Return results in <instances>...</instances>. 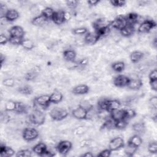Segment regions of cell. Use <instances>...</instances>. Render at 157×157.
Segmentation results:
<instances>
[{"mask_svg": "<svg viewBox=\"0 0 157 157\" xmlns=\"http://www.w3.org/2000/svg\"><path fill=\"white\" fill-rule=\"evenodd\" d=\"M29 122L34 125L39 126L44 123L45 115L44 113L37 108H36L29 115Z\"/></svg>", "mask_w": 157, "mask_h": 157, "instance_id": "obj_1", "label": "cell"}, {"mask_svg": "<svg viewBox=\"0 0 157 157\" xmlns=\"http://www.w3.org/2000/svg\"><path fill=\"white\" fill-rule=\"evenodd\" d=\"M50 116L54 121H61L68 115V112L63 107H56L50 111Z\"/></svg>", "mask_w": 157, "mask_h": 157, "instance_id": "obj_2", "label": "cell"}, {"mask_svg": "<svg viewBox=\"0 0 157 157\" xmlns=\"http://www.w3.org/2000/svg\"><path fill=\"white\" fill-rule=\"evenodd\" d=\"M156 26V22L153 20H144L141 22L137 28V31L139 33L145 34L149 33L151 30L155 28Z\"/></svg>", "mask_w": 157, "mask_h": 157, "instance_id": "obj_3", "label": "cell"}, {"mask_svg": "<svg viewBox=\"0 0 157 157\" xmlns=\"http://www.w3.org/2000/svg\"><path fill=\"white\" fill-rule=\"evenodd\" d=\"M39 132L33 128H26L22 132V137L23 139L27 142H31L37 138Z\"/></svg>", "mask_w": 157, "mask_h": 157, "instance_id": "obj_4", "label": "cell"}, {"mask_svg": "<svg viewBox=\"0 0 157 157\" xmlns=\"http://www.w3.org/2000/svg\"><path fill=\"white\" fill-rule=\"evenodd\" d=\"M72 143L70 141L64 140L59 142L57 144L56 150L59 153L63 155H66L72 148Z\"/></svg>", "mask_w": 157, "mask_h": 157, "instance_id": "obj_5", "label": "cell"}, {"mask_svg": "<svg viewBox=\"0 0 157 157\" xmlns=\"http://www.w3.org/2000/svg\"><path fill=\"white\" fill-rule=\"evenodd\" d=\"M126 25H127V21L126 20L125 16L120 15L117 17L114 20L111 21L110 27H112L113 29H117L120 31Z\"/></svg>", "mask_w": 157, "mask_h": 157, "instance_id": "obj_6", "label": "cell"}, {"mask_svg": "<svg viewBox=\"0 0 157 157\" xmlns=\"http://www.w3.org/2000/svg\"><path fill=\"white\" fill-rule=\"evenodd\" d=\"M124 146V139L120 136H118L112 139L109 144V148L112 151L118 150L123 148Z\"/></svg>", "mask_w": 157, "mask_h": 157, "instance_id": "obj_7", "label": "cell"}, {"mask_svg": "<svg viewBox=\"0 0 157 157\" xmlns=\"http://www.w3.org/2000/svg\"><path fill=\"white\" fill-rule=\"evenodd\" d=\"M129 82V77L125 75L120 74L116 76L113 80V85L118 88L127 87Z\"/></svg>", "mask_w": 157, "mask_h": 157, "instance_id": "obj_8", "label": "cell"}, {"mask_svg": "<svg viewBox=\"0 0 157 157\" xmlns=\"http://www.w3.org/2000/svg\"><path fill=\"white\" fill-rule=\"evenodd\" d=\"M34 102L38 106L43 109H46L50 105L51 103L50 100V95L48 94L40 95L35 98Z\"/></svg>", "mask_w": 157, "mask_h": 157, "instance_id": "obj_9", "label": "cell"}, {"mask_svg": "<svg viewBox=\"0 0 157 157\" xmlns=\"http://www.w3.org/2000/svg\"><path fill=\"white\" fill-rule=\"evenodd\" d=\"M72 115L74 118L78 120L86 119L87 110L82 105H78L77 107L72 111Z\"/></svg>", "mask_w": 157, "mask_h": 157, "instance_id": "obj_10", "label": "cell"}, {"mask_svg": "<svg viewBox=\"0 0 157 157\" xmlns=\"http://www.w3.org/2000/svg\"><path fill=\"white\" fill-rule=\"evenodd\" d=\"M64 13H65V11L63 10H58L55 11L53 17L52 18V21L55 24L58 25H62L63 23H64L66 21L64 18Z\"/></svg>", "mask_w": 157, "mask_h": 157, "instance_id": "obj_11", "label": "cell"}, {"mask_svg": "<svg viewBox=\"0 0 157 157\" xmlns=\"http://www.w3.org/2000/svg\"><path fill=\"white\" fill-rule=\"evenodd\" d=\"M111 21H109L104 18H100L97 19L93 23V27L94 29V31L99 30L102 28L110 26Z\"/></svg>", "mask_w": 157, "mask_h": 157, "instance_id": "obj_12", "label": "cell"}, {"mask_svg": "<svg viewBox=\"0 0 157 157\" xmlns=\"http://www.w3.org/2000/svg\"><path fill=\"white\" fill-rule=\"evenodd\" d=\"M9 34L10 36H13V37H17L20 38H24L25 32L23 29V28L18 25H15L12 26L9 31Z\"/></svg>", "mask_w": 157, "mask_h": 157, "instance_id": "obj_13", "label": "cell"}, {"mask_svg": "<svg viewBox=\"0 0 157 157\" xmlns=\"http://www.w3.org/2000/svg\"><path fill=\"white\" fill-rule=\"evenodd\" d=\"M110 117L115 121H117L123 119H126L125 110L123 109L114 110L110 113Z\"/></svg>", "mask_w": 157, "mask_h": 157, "instance_id": "obj_14", "label": "cell"}, {"mask_svg": "<svg viewBox=\"0 0 157 157\" xmlns=\"http://www.w3.org/2000/svg\"><path fill=\"white\" fill-rule=\"evenodd\" d=\"M99 37L95 32H88L85 34L84 37V42L88 45H94L99 40Z\"/></svg>", "mask_w": 157, "mask_h": 157, "instance_id": "obj_15", "label": "cell"}, {"mask_svg": "<svg viewBox=\"0 0 157 157\" xmlns=\"http://www.w3.org/2000/svg\"><path fill=\"white\" fill-rule=\"evenodd\" d=\"M142 82L140 78L137 77H129V82L127 87L132 90H137L142 87Z\"/></svg>", "mask_w": 157, "mask_h": 157, "instance_id": "obj_16", "label": "cell"}, {"mask_svg": "<svg viewBox=\"0 0 157 157\" xmlns=\"http://www.w3.org/2000/svg\"><path fill=\"white\" fill-rule=\"evenodd\" d=\"M90 88L85 84H80L74 86L72 90V93L75 95H83L88 93Z\"/></svg>", "mask_w": 157, "mask_h": 157, "instance_id": "obj_17", "label": "cell"}, {"mask_svg": "<svg viewBox=\"0 0 157 157\" xmlns=\"http://www.w3.org/2000/svg\"><path fill=\"white\" fill-rule=\"evenodd\" d=\"M126 20L128 25L134 26L136 23H139L140 20V16L135 12H131L127 14L126 16Z\"/></svg>", "mask_w": 157, "mask_h": 157, "instance_id": "obj_18", "label": "cell"}, {"mask_svg": "<svg viewBox=\"0 0 157 157\" xmlns=\"http://www.w3.org/2000/svg\"><path fill=\"white\" fill-rule=\"evenodd\" d=\"M142 139L140 136L138 134H135L132 137H131L129 139L127 143V144L130 145L137 148H138L142 145Z\"/></svg>", "mask_w": 157, "mask_h": 157, "instance_id": "obj_19", "label": "cell"}, {"mask_svg": "<svg viewBox=\"0 0 157 157\" xmlns=\"http://www.w3.org/2000/svg\"><path fill=\"white\" fill-rule=\"evenodd\" d=\"M47 150V145L45 143L40 142L36 144L33 148V151L39 156H42Z\"/></svg>", "mask_w": 157, "mask_h": 157, "instance_id": "obj_20", "label": "cell"}, {"mask_svg": "<svg viewBox=\"0 0 157 157\" xmlns=\"http://www.w3.org/2000/svg\"><path fill=\"white\" fill-rule=\"evenodd\" d=\"M121 105V104L120 101L117 99H109L107 105L106 111L107 112L110 113V112H112L114 110L120 109Z\"/></svg>", "mask_w": 157, "mask_h": 157, "instance_id": "obj_21", "label": "cell"}, {"mask_svg": "<svg viewBox=\"0 0 157 157\" xmlns=\"http://www.w3.org/2000/svg\"><path fill=\"white\" fill-rule=\"evenodd\" d=\"M76 56L77 54L75 51L72 49H66L63 52V56L64 59L69 62H73L75 60Z\"/></svg>", "mask_w": 157, "mask_h": 157, "instance_id": "obj_22", "label": "cell"}, {"mask_svg": "<svg viewBox=\"0 0 157 157\" xmlns=\"http://www.w3.org/2000/svg\"><path fill=\"white\" fill-rule=\"evenodd\" d=\"M15 151L10 147L1 145L0 147V156L1 157H10L15 155Z\"/></svg>", "mask_w": 157, "mask_h": 157, "instance_id": "obj_23", "label": "cell"}, {"mask_svg": "<svg viewBox=\"0 0 157 157\" xmlns=\"http://www.w3.org/2000/svg\"><path fill=\"white\" fill-rule=\"evenodd\" d=\"M48 20L42 14L38 15L34 17L31 20V23L36 26H43Z\"/></svg>", "mask_w": 157, "mask_h": 157, "instance_id": "obj_24", "label": "cell"}, {"mask_svg": "<svg viewBox=\"0 0 157 157\" xmlns=\"http://www.w3.org/2000/svg\"><path fill=\"white\" fill-rule=\"evenodd\" d=\"M19 17L18 12L15 9H10L7 12L4 18L7 21H13Z\"/></svg>", "mask_w": 157, "mask_h": 157, "instance_id": "obj_25", "label": "cell"}, {"mask_svg": "<svg viewBox=\"0 0 157 157\" xmlns=\"http://www.w3.org/2000/svg\"><path fill=\"white\" fill-rule=\"evenodd\" d=\"M134 32H135L134 26L128 25V24L120 31V34L125 37H128L131 36L134 33Z\"/></svg>", "mask_w": 157, "mask_h": 157, "instance_id": "obj_26", "label": "cell"}, {"mask_svg": "<svg viewBox=\"0 0 157 157\" xmlns=\"http://www.w3.org/2000/svg\"><path fill=\"white\" fill-rule=\"evenodd\" d=\"M63 96L62 93L58 90L54 91L50 95V102L53 104H58L63 100Z\"/></svg>", "mask_w": 157, "mask_h": 157, "instance_id": "obj_27", "label": "cell"}, {"mask_svg": "<svg viewBox=\"0 0 157 157\" xmlns=\"http://www.w3.org/2000/svg\"><path fill=\"white\" fill-rule=\"evenodd\" d=\"M132 129L136 132V134L140 135L145 132V126L143 122H137L132 124Z\"/></svg>", "mask_w": 157, "mask_h": 157, "instance_id": "obj_28", "label": "cell"}, {"mask_svg": "<svg viewBox=\"0 0 157 157\" xmlns=\"http://www.w3.org/2000/svg\"><path fill=\"white\" fill-rule=\"evenodd\" d=\"M130 59L132 63H136L140 61L144 57V53L140 51H133L130 54Z\"/></svg>", "mask_w": 157, "mask_h": 157, "instance_id": "obj_29", "label": "cell"}, {"mask_svg": "<svg viewBox=\"0 0 157 157\" xmlns=\"http://www.w3.org/2000/svg\"><path fill=\"white\" fill-rule=\"evenodd\" d=\"M54 12L55 10L52 8L47 7L42 10L40 14H42L44 17H45L48 20H52Z\"/></svg>", "mask_w": 157, "mask_h": 157, "instance_id": "obj_30", "label": "cell"}, {"mask_svg": "<svg viewBox=\"0 0 157 157\" xmlns=\"http://www.w3.org/2000/svg\"><path fill=\"white\" fill-rule=\"evenodd\" d=\"M111 67L114 71L117 72H121L124 69L125 64L123 61H116L112 63Z\"/></svg>", "mask_w": 157, "mask_h": 157, "instance_id": "obj_31", "label": "cell"}, {"mask_svg": "<svg viewBox=\"0 0 157 157\" xmlns=\"http://www.w3.org/2000/svg\"><path fill=\"white\" fill-rule=\"evenodd\" d=\"M21 46L25 50H31L34 47V44L31 39L24 38L21 44Z\"/></svg>", "mask_w": 157, "mask_h": 157, "instance_id": "obj_32", "label": "cell"}, {"mask_svg": "<svg viewBox=\"0 0 157 157\" xmlns=\"http://www.w3.org/2000/svg\"><path fill=\"white\" fill-rule=\"evenodd\" d=\"M15 112L17 113H25L27 112L26 105L21 102H16V107Z\"/></svg>", "mask_w": 157, "mask_h": 157, "instance_id": "obj_33", "label": "cell"}, {"mask_svg": "<svg viewBox=\"0 0 157 157\" xmlns=\"http://www.w3.org/2000/svg\"><path fill=\"white\" fill-rule=\"evenodd\" d=\"M18 91L21 94L25 95H29L32 94L33 91L32 87L29 85H23L21 86H20L18 89Z\"/></svg>", "mask_w": 157, "mask_h": 157, "instance_id": "obj_34", "label": "cell"}, {"mask_svg": "<svg viewBox=\"0 0 157 157\" xmlns=\"http://www.w3.org/2000/svg\"><path fill=\"white\" fill-rule=\"evenodd\" d=\"M115 128V121H113L111 118L107 120L102 124L101 129H106L108 130Z\"/></svg>", "mask_w": 157, "mask_h": 157, "instance_id": "obj_35", "label": "cell"}, {"mask_svg": "<svg viewBox=\"0 0 157 157\" xmlns=\"http://www.w3.org/2000/svg\"><path fill=\"white\" fill-rule=\"evenodd\" d=\"M124 147V152L128 156H132L134 155V153L136 152L137 148L136 147H134L130 145L127 144Z\"/></svg>", "mask_w": 157, "mask_h": 157, "instance_id": "obj_36", "label": "cell"}, {"mask_svg": "<svg viewBox=\"0 0 157 157\" xmlns=\"http://www.w3.org/2000/svg\"><path fill=\"white\" fill-rule=\"evenodd\" d=\"M128 124V120L126 119H123L117 121H115V128L118 129H124Z\"/></svg>", "mask_w": 157, "mask_h": 157, "instance_id": "obj_37", "label": "cell"}, {"mask_svg": "<svg viewBox=\"0 0 157 157\" xmlns=\"http://www.w3.org/2000/svg\"><path fill=\"white\" fill-rule=\"evenodd\" d=\"M24 38H20L17 37H13V36H10L9 37V42L11 44L15 45H21V44L23 41Z\"/></svg>", "mask_w": 157, "mask_h": 157, "instance_id": "obj_38", "label": "cell"}, {"mask_svg": "<svg viewBox=\"0 0 157 157\" xmlns=\"http://www.w3.org/2000/svg\"><path fill=\"white\" fill-rule=\"evenodd\" d=\"M31 156H32V152L28 149L19 150L16 153V156L17 157H29Z\"/></svg>", "mask_w": 157, "mask_h": 157, "instance_id": "obj_39", "label": "cell"}, {"mask_svg": "<svg viewBox=\"0 0 157 157\" xmlns=\"http://www.w3.org/2000/svg\"><path fill=\"white\" fill-rule=\"evenodd\" d=\"M16 107V102L13 101H9L6 103L5 105V110L8 112L15 111Z\"/></svg>", "mask_w": 157, "mask_h": 157, "instance_id": "obj_40", "label": "cell"}, {"mask_svg": "<svg viewBox=\"0 0 157 157\" xmlns=\"http://www.w3.org/2000/svg\"><path fill=\"white\" fill-rule=\"evenodd\" d=\"M37 76V72H36L34 71H28V72L26 73V74L25 75V78L26 80L31 81V80H33L35 79Z\"/></svg>", "mask_w": 157, "mask_h": 157, "instance_id": "obj_41", "label": "cell"}, {"mask_svg": "<svg viewBox=\"0 0 157 157\" xmlns=\"http://www.w3.org/2000/svg\"><path fill=\"white\" fill-rule=\"evenodd\" d=\"M148 151L152 154L157 153V144L156 141H153L149 143L148 145Z\"/></svg>", "mask_w": 157, "mask_h": 157, "instance_id": "obj_42", "label": "cell"}, {"mask_svg": "<svg viewBox=\"0 0 157 157\" xmlns=\"http://www.w3.org/2000/svg\"><path fill=\"white\" fill-rule=\"evenodd\" d=\"M72 33L76 35H82L86 34L88 33V29L85 27H80L74 29L72 30Z\"/></svg>", "mask_w": 157, "mask_h": 157, "instance_id": "obj_43", "label": "cell"}, {"mask_svg": "<svg viewBox=\"0 0 157 157\" xmlns=\"http://www.w3.org/2000/svg\"><path fill=\"white\" fill-rule=\"evenodd\" d=\"M125 115H126V120H129L134 118L136 113V112L132 109H125Z\"/></svg>", "mask_w": 157, "mask_h": 157, "instance_id": "obj_44", "label": "cell"}, {"mask_svg": "<svg viewBox=\"0 0 157 157\" xmlns=\"http://www.w3.org/2000/svg\"><path fill=\"white\" fill-rule=\"evenodd\" d=\"M111 5L116 7H121L124 6L126 2L125 1H121V0H111L109 1Z\"/></svg>", "mask_w": 157, "mask_h": 157, "instance_id": "obj_45", "label": "cell"}, {"mask_svg": "<svg viewBox=\"0 0 157 157\" xmlns=\"http://www.w3.org/2000/svg\"><path fill=\"white\" fill-rule=\"evenodd\" d=\"M87 129L85 126H80L77 128H76L74 131V134L76 136H80L84 134L86 131Z\"/></svg>", "mask_w": 157, "mask_h": 157, "instance_id": "obj_46", "label": "cell"}, {"mask_svg": "<svg viewBox=\"0 0 157 157\" xmlns=\"http://www.w3.org/2000/svg\"><path fill=\"white\" fill-rule=\"evenodd\" d=\"M2 84L7 87H12L15 85V80L12 78H7L2 81Z\"/></svg>", "mask_w": 157, "mask_h": 157, "instance_id": "obj_47", "label": "cell"}, {"mask_svg": "<svg viewBox=\"0 0 157 157\" xmlns=\"http://www.w3.org/2000/svg\"><path fill=\"white\" fill-rule=\"evenodd\" d=\"M79 2L78 1H66V4L68 8L71 9H75L78 5Z\"/></svg>", "mask_w": 157, "mask_h": 157, "instance_id": "obj_48", "label": "cell"}, {"mask_svg": "<svg viewBox=\"0 0 157 157\" xmlns=\"http://www.w3.org/2000/svg\"><path fill=\"white\" fill-rule=\"evenodd\" d=\"M111 153H112V151L109 148L104 149V150H102L101 152H99V153L98 155V156H99V157H109L111 155Z\"/></svg>", "mask_w": 157, "mask_h": 157, "instance_id": "obj_49", "label": "cell"}, {"mask_svg": "<svg viewBox=\"0 0 157 157\" xmlns=\"http://www.w3.org/2000/svg\"><path fill=\"white\" fill-rule=\"evenodd\" d=\"M9 9H7V6L5 5V4H1V6H0V17H1V18H4L7 12L8 11Z\"/></svg>", "mask_w": 157, "mask_h": 157, "instance_id": "obj_50", "label": "cell"}, {"mask_svg": "<svg viewBox=\"0 0 157 157\" xmlns=\"http://www.w3.org/2000/svg\"><path fill=\"white\" fill-rule=\"evenodd\" d=\"M149 103L151 107L155 110H156L157 108V97L156 96H153L150 98L149 100Z\"/></svg>", "mask_w": 157, "mask_h": 157, "instance_id": "obj_51", "label": "cell"}, {"mask_svg": "<svg viewBox=\"0 0 157 157\" xmlns=\"http://www.w3.org/2000/svg\"><path fill=\"white\" fill-rule=\"evenodd\" d=\"M148 78L150 80H157V70L156 69H154L150 72L148 75Z\"/></svg>", "mask_w": 157, "mask_h": 157, "instance_id": "obj_52", "label": "cell"}, {"mask_svg": "<svg viewBox=\"0 0 157 157\" xmlns=\"http://www.w3.org/2000/svg\"><path fill=\"white\" fill-rule=\"evenodd\" d=\"M9 42V37H7L5 34H1L0 35V43L1 45H4Z\"/></svg>", "mask_w": 157, "mask_h": 157, "instance_id": "obj_53", "label": "cell"}, {"mask_svg": "<svg viewBox=\"0 0 157 157\" xmlns=\"http://www.w3.org/2000/svg\"><path fill=\"white\" fill-rule=\"evenodd\" d=\"M150 85L152 90L156 91H157V80H150Z\"/></svg>", "mask_w": 157, "mask_h": 157, "instance_id": "obj_54", "label": "cell"}, {"mask_svg": "<svg viewBox=\"0 0 157 157\" xmlns=\"http://www.w3.org/2000/svg\"><path fill=\"white\" fill-rule=\"evenodd\" d=\"M86 2L90 6H96L98 4H99L100 2V1H96V0H91V1H88Z\"/></svg>", "mask_w": 157, "mask_h": 157, "instance_id": "obj_55", "label": "cell"}, {"mask_svg": "<svg viewBox=\"0 0 157 157\" xmlns=\"http://www.w3.org/2000/svg\"><path fill=\"white\" fill-rule=\"evenodd\" d=\"M72 17V14L69 12H67V11H65V13H64V18H65V21H68Z\"/></svg>", "mask_w": 157, "mask_h": 157, "instance_id": "obj_56", "label": "cell"}, {"mask_svg": "<svg viewBox=\"0 0 157 157\" xmlns=\"http://www.w3.org/2000/svg\"><path fill=\"white\" fill-rule=\"evenodd\" d=\"M54 156V154L52 152V151H49V150H47V151L41 156H46V157H50V156Z\"/></svg>", "mask_w": 157, "mask_h": 157, "instance_id": "obj_57", "label": "cell"}, {"mask_svg": "<svg viewBox=\"0 0 157 157\" xmlns=\"http://www.w3.org/2000/svg\"><path fill=\"white\" fill-rule=\"evenodd\" d=\"M81 156H84V157H92L93 156V154L91 152H86L85 153H83V155H81Z\"/></svg>", "mask_w": 157, "mask_h": 157, "instance_id": "obj_58", "label": "cell"}, {"mask_svg": "<svg viewBox=\"0 0 157 157\" xmlns=\"http://www.w3.org/2000/svg\"><path fill=\"white\" fill-rule=\"evenodd\" d=\"M4 58H5V57L4 58L3 55L1 54V64H3V61H4V60H5Z\"/></svg>", "mask_w": 157, "mask_h": 157, "instance_id": "obj_59", "label": "cell"}]
</instances>
